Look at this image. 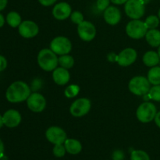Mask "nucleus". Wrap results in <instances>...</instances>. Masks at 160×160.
I'll return each instance as SVG.
<instances>
[{
	"instance_id": "1",
	"label": "nucleus",
	"mask_w": 160,
	"mask_h": 160,
	"mask_svg": "<svg viewBox=\"0 0 160 160\" xmlns=\"http://www.w3.org/2000/svg\"><path fill=\"white\" fill-rule=\"evenodd\" d=\"M31 95V89L26 83L16 81L12 83L6 91V98L10 102H20L25 101Z\"/></svg>"
},
{
	"instance_id": "2",
	"label": "nucleus",
	"mask_w": 160,
	"mask_h": 160,
	"mask_svg": "<svg viewBox=\"0 0 160 160\" xmlns=\"http://www.w3.org/2000/svg\"><path fill=\"white\" fill-rule=\"evenodd\" d=\"M38 62L42 70L45 71H51L57 67L59 59L52 50L44 48L41 50L38 55Z\"/></svg>"
},
{
	"instance_id": "3",
	"label": "nucleus",
	"mask_w": 160,
	"mask_h": 160,
	"mask_svg": "<svg viewBox=\"0 0 160 160\" xmlns=\"http://www.w3.org/2000/svg\"><path fill=\"white\" fill-rule=\"evenodd\" d=\"M124 9L130 18L139 20L145 14V3L143 0H128L125 3Z\"/></svg>"
},
{
	"instance_id": "4",
	"label": "nucleus",
	"mask_w": 160,
	"mask_h": 160,
	"mask_svg": "<svg viewBox=\"0 0 160 160\" xmlns=\"http://www.w3.org/2000/svg\"><path fill=\"white\" fill-rule=\"evenodd\" d=\"M129 90L136 95H145L150 90V82L145 77H134L129 82Z\"/></svg>"
},
{
	"instance_id": "5",
	"label": "nucleus",
	"mask_w": 160,
	"mask_h": 160,
	"mask_svg": "<svg viewBox=\"0 0 160 160\" xmlns=\"http://www.w3.org/2000/svg\"><path fill=\"white\" fill-rule=\"evenodd\" d=\"M156 107L153 103L145 102L142 103L138 108L137 115L138 119L142 123H149L154 120L156 115Z\"/></svg>"
},
{
	"instance_id": "6",
	"label": "nucleus",
	"mask_w": 160,
	"mask_h": 160,
	"mask_svg": "<svg viewBox=\"0 0 160 160\" xmlns=\"http://www.w3.org/2000/svg\"><path fill=\"white\" fill-rule=\"evenodd\" d=\"M148 31V28L145 22L140 20H133L128 23L126 32L129 37L134 39H140L145 37Z\"/></svg>"
},
{
	"instance_id": "7",
	"label": "nucleus",
	"mask_w": 160,
	"mask_h": 160,
	"mask_svg": "<svg viewBox=\"0 0 160 160\" xmlns=\"http://www.w3.org/2000/svg\"><path fill=\"white\" fill-rule=\"evenodd\" d=\"M72 44L70 41L63 36L56 37L50 44V49L52 50L56 55H67L71 51Z\"/></svg>"
},
{
	"instance_id": "8",
	"label": "nucleus",
	"mask_w": 160,
	"mask_h": 160,
	"mask_svg": "<svg viewBox=\"0 0 160 160\" xmlns=\"http://www.w3.org/2000/svg\"><path fill=\"white\" fill-rule=\"evenodd\" d=\"M91 102L86 98H78L72 103L70 106V113L75 117H81L90 111Z\"/></svg>"
},
{
	"instance_id": "9",
	"label": "nucleus",
	"mask_w": 160,
	"mask_h": 160,
	"mask_svg": "<svg viewBox=\"0 0 160 160\" xmlns=\"http://www.w3.org/2000/svg\"><path fill=\"white\" fill-rule=\"evenodd\" d=\"M27 104L32 112H41L46 106V101L43 95L35 92L30 95L27 99Z\"/></svg>"
},
{
	"instance_id": "10",
	"label": "nucleus",
	"mask_w": 160,
	"mask_h": 160,
	"mask_svg": "<svg viewBox=\"0 0 160 160\" xmlns=\"http://www.w3.org/2000/svg\"><path fill=\"white\" fill-rule=\"evenodd\" d=\"M78 32L79 37L85 42L93 40L96 34V29L93 23L89 21H83L78 27Z\"/></svg>"
},
{
	"instance_id": "11",
	"label": "nucleus",
	"mask_w": 160,
	"mask_h": 160,
	"mask_svg": "<svg viewBox=\"0 0 160 160\" xmlns=\"http://www.w3.org/2000/svg\"><path fill=\"white\" fill-rule=\"evenodd\" d=\"M48 141L54 145L62 144L67 140V134L62 128L59 127H51L45 133Z\"/></svg>"
},
{
	"instance_id": "12",
	"label": "nucleus",
	"mask_w": 160,
	"mask_h": 160,
	"mask_svg": "<svg viewBox=\"0 0 160 160\" xmlns=\"http://www.w3.org/2000/svg\"><path fill=\"white\" fill-rule=\"evenodd\" d=\"M137 52L131 48L123 49L118 56H117V61L119 65L122 67H128L134 63L137 59Z\"/></svg>"
},
{
	"instance_id": "13",
	"label": "nucleus",
	"mask_w": 160,
	"mask_h": 160,
	"mask_svg": "<svg viewBox=\"0 0 160 160\" xmlns=\"http://www.w3.org/2000/svg\"><path fill=\"white\" fill-rule=\"evenodd\" d=\"M38 27L34 22L31 20H25L19 26V33L25 38H34L38 34Z\"/></svg>"
},
{
	"instance_id": "14",
	"label": "nucleus",
	"mask_w": 160,
	"mask_h": 160,
	"mask_svg": "<svg viewBox=\"0 0 160 160\" xmlns=\"http://www.w3.org/2000/svg\"><path fill=\"white\" fill-rule=\"evenodd\" d=\"M71 7L67 2H59L54 6L52 15L56 19L63 20L71 15Z\"/></svg>"
},
{
	"instance_id": "15",
	"label": "nucleus",
	"mask_w": 160,
	"mask_h": 160,
	"mask_svg": "<svg viewBox=\"0 0 160 160\" xmlns=\"http://www.w3.org/2000/svg\"><path fill=\"white\" fill-rule=\"evenodd\" d=\"M2 120L3 123L8 128H15L20 124L21 121V116L18 111L9 109L4 113Z\"/></svg>"
},
{
	"instance_id": "16",
	"label": "nucleus",
	"mask_w": 160,
	"mask_h": 160,
	"mask_svg": "<svg viewBox=\"0 0 160 160\" xmlns=\"http://www.w3.org/2000/svg\"><path fill=\"white\" fill-rule=\"evenodd\" d=\"M104 19L109 25L117 24L121 19L120 9L116 6H109L104 11Z\"/></svg>"
},
{
	"instance_id": "17",
	"label": "nucleus",
	"mask_w": 160,
	"mask_h": 160,
	"mask_svg": "<svg viewBox=\"0 0 160 160\" xmlns=\"http://www.w3.org/2000/svg\"><path fill=\"white\" fill-rule=\"evenodd\" d=\"M52 78L56 84L59 85H65L70 81V73L67 69L63 67H58L53 71Z\"/></svg>"
},
{
	"instance_id": "18",
	"label": "nucleus",
	"mask_w": 160,
	"mask_h": 160,
	"mask_svg": "<svg viewBox=\"0 0 160 160\" xmlns=\"http://www.w3.org/2000/svg\"><path fill=\"white\" fill-rule=\"evenodd\" d=\"M65 148L68 153L72 155H77L81 152L82 149V145L79 141L76 139H67L65 141Z\"/></svg>"
},
{
	"instance_id": "19",
	"label": "nucleus",
	"mask_w": 160,
	"mask_h": 160,
	"mask_svg": "<svg viewBox=\"0 0 160 160\" xmlns=\"http://www.w3.org/2000/svg\"><path fill=\"white\" fill-rule=\"evenodd\" d=\"M146 41L151 46L158 47L160 45V31L156 29H150L145 34Z\"/></svg>"
},
{
	"instance_id": "20",
	"label": "nucleus",
	"mask_w": 160,
	"mask_h": 160,
	"mask_svg": "<svg viewBox=\"0 0 160 160\" xmlns=\"http://www.w3.org/2000/svg\"><path fill=\"white\" fill-rule=\"evenodd\" d=\"M159 61H160L159 56L158 53L156 52H153V51L147 52L143 56V62L145 63V65L147 66V67H156V65L159 64Z\"/></svg>"
},
{
	"instance_id": "21",
	"label": "nucleus",
	"mask_w": 160,
	"mask_h": 160,
	"mask_svg": "<svg viewBox=\"0 0 160 160\" xmlns=\"http://www.w3.org/2000/svg\"><path fill=\"white\" fill-rule=\"evenodd\" d=\"M148 80L150 84L153 85L160 84V67H153L149 70L148 73Z\"/></svg>"
},
{
	"instance_id": "22",
	"label": "nucleus",
	"mask_w": 160,
	"mask_h": 160,
	"mask_svg": "<svg viewBox=\"0 0 160 160\" xmlns=\"http://www.w3.org/2000/svg\"><path fill=\"white\" fill-rule=\"evenodd\" d=\"M6 21L12 28H17L21 23V17L17 12H10L6 17Z\"/></svg>"
},
{
	"instance_id": "23",
	"label": "nucleus",
	"mask_w": 160,
	"mask_h": 160,
	"mask_svg": "<svg viewBox=\"0 0 160 160\" xmlns=\"http://www.w3.org/2000/svg\"><path fill=\"white\" fill-rule=\"evenodd\" d=\"M59 63L63 68L70 69L74 65V59L71 56L62 55L59 58Z\"/></svg>"
},
{
	"instance_id": "24",
	"label": "nucleus",
	"mask_w": 160,
	"mask_h": 160,
	"mask_svg": "<svg viewBox=\"0 0 160 160\" xmlns=\"http://www.w3.org/2000/svg\"><path fill=\"white\" fill-rule=\"evenodd\" d=\"M131 160H150L149 156L142 150H134L131 152Z\"/></svg>"
},
{
	"instance_id": "25",
	"label": "nucleus",
	"mask_w": 160,
	"mask_h": 160,
	"mask_svg": "<svg viewBox=\"0 0 160 160\" xmlns=\"http://www.w3.org/2000/svg\"><path fill=\"white\" fill-rule=\"evenodd\" d=\"M80 92V87L77 84H71L68 86L65 90V95L66 97L69 98H74L75 96L78 95Z\"/></svg>"
},
{
	"instance_id": "26",
	"label": "nucleus",
	"mask_w": 160,
	"mask_h": 160,
	"mask_svg": "<svg viewBox=\"0 0 160 160\" xmlns=\"http://www.w3.org/2000/svg\"><path fill=\"white\" fill-rule=\"evenodd\" d=\"M148 29H156L159 24V20L156 16L152 15L146 18L145 21Z\"/></svg>"
},
{
	"instance_id": "27",
	"label": "nucleus",
	"mask_w": 160,
	"mask_h": 160,
	"mask_svg": "<svg viewBox=\"0 0 160 160\" xmlns=\"http://www.w3.org/2000/svg\"><path fill=\"white\" fill-rule=\"evenodd\" d=\"M149 99L155 100L156 102H160V84L155 85L151 88L148 93Z\"/></svg>"
},
{
	"instance_id": "28",
	"label": "nucleus",
	"mask_w": 160,
	"mask_h": 160,
	"mask_svg": "<svg viewBox=\"0 0 160 160\" xmlns=\"http://www.w3.org/2000/svg\"><path fill=\"white\" fill-rule=\"evenodd\" d=\"M66 150L65 146L62 145V144H59V145H55L54 148H53V154L55 156L58 158H61L64 156L65 155Z\"/></svg>"
},
{
	"instance_id": "29",
	"label": "nucleus",
	"mask_w": 160,
	"mask_h": 160,
	"mask_svg": "<svg viewBox=\"0 0 160 160\" xmlns=\"http://www.w3.org/2000/svg\"><path fill=\"white\" fill-rule=\"evenodd\" d=\"M70 19H71L72 22L76 24H80L81 23H82L84 21V17H83V14L81 13L79 11H74V12H71V15H70Z\"/></svg>"
},
{
	"instance_id": "30",
	"label": "nucleus",
	"mask_w": 160,
	"mask_h": 160,
	"mask_svg": "<svg viewBox=\"0 0 160 160\" xmlns=\"http://www.w3.org/2000/svg\"><path fill=\"white\" fill-rule=\"evenodd\" d=\"M110 0H97L96 6L99 11H105L109 6Z\"/></svg>"
},
{
	"instance_id": "31",
	"label": "nucleus",
	"mask_w": 160,
	"mask_h": 160,
	"mask_svg": "<svg viewBox=\"0 0 160 160\" xmlns=\"http://www.w3.org/2000/svg\"><path fill=\"white\" fill-rule=\"evenodd\" d=\"M112 159H113V160H123V159H124V154L120 150H117L112 154Z\"/></svg>"
},
{
	"instance_id": "32",
	"label": "nucleus",
	"mask_w": 160,
	"mask_h": 160,
	"mask_svg": "<svg viewBox=\"0 0 160 160\" xmlns=\"http://www.w3.org/2000/svg\"><path fill=\"white\" fill-rule=\"evenodd\" d=\"M7 66V61L2 56H0V71H2L6 68Z\"/></svg>"
},
{
	"instance_id": "33",
	"label": "nucleus",
	"mask_w": 160,
	"mask_h": 160,
	"mask_svg": "<svg viewBox=\"0 0 160 160\" xmlns=\"http://www.w3.org/2000/svg\"><path fill=\"white\" fill-rule=\"evenodd\" d=\"M39 2L44 6H49L54 4L57 0H38Z\"/></svg>"
},
{
	"instance_id": "34",
	"label": "nucleus",
	"mask_w": 160,
	"mask_h": 160,
	"mask_svg": "<svg viewBox=\"0 0 160 160\" xmlns=\"http://www.w3.org/2000/svg\"><path fill=\"white\" fill-rule=\"evenodd\" d=\"M113 4L116 5H122V4H124L128 2V0H110Z\"/></svg>"
},
{
	"instance_id": "35",
	"label": "nucleus",
	"mask_w": 160,
	"mask_h": 160,
	"mask_svg": "<svg viewBox=\"0 0 160 160\" xmlns=\"http://www.w3.org/2000/svg\"><path fill=\"white\" fill-rule=\"evenodd\" d=\"M155 122H156V125L160 128V112H157L155 117Z\"/></svg>"
},
{
	"instance_id": "36",
	"label": "nucleus",
	"mask_w": 160,
	"mask_h": 160,
	"mask_svg": "<svg viewBox=\"0 0 160 160\" xmlns=\"http://www.w3.org/2000/svg\"><path fill=\"white\" fill-rule=\"evenodd\" d=\"M7 5V0H0V11L5 9Z\"/></svg>"
},
{
	"instance_id": "37",
	"label": "nucleus",
	"mask_w": 160,
	"mask_h": 160,
	"mask_svg": "<svg viewBox=\"0 0 160 160\" xmlns=\"http://www.w3.org/2000/svg\"><path fill=\"white\" fill-rule=\"evenodd\" d=\"M3 152H4V145H3V142L0 139V158L2 156H4Z\"/></svg>"
},
{
	"instance_id": "38",
	"label": "nucleus",
	"mask_w": 160,
	"mask_h": 160,
	"mask_svg": "<svg viewBox=\"0 0 160 160\" xmlns=\"http://www.w3.org/2000/svg\"><path fill=\"white\" fill-rule=\"evenodd\" d=\"M4 23H5L4 17H3V16L2 15L1 13H0V28H1V27H2L3 25H4Z\"/></svg>"
},
{
	"instance_id": "39",
	"label": "nucleus",
	"mask_w": 160,
	"mask_h": 160,
	"mask_svg": "<svg viewBox=\"0 0 160 160\" xmlns=\"http://www.w3.org/2000/svg\"><path fill=\"white\" fill-rule=\"evenodd\" d=\"M4 124V123H3V120H2V117L1 115H0V128H2V125Z\"/></svg>"
},
{
	"instance_id": "40",
	"label": "nucleus",
	"mask_w": 160,
	"mask_h": 160,
	"mask_svg": "<svg viewBox=\"0 0 160 160\" xmlns=\"http://www.w3.org/2000/svg\"><path fill=\"white\" fill-rule=\"evenodd\" d=\"M144 2H145V4H146V3H148V2H149L150 1H151V0H143Z\"/></svg>"
},
{
	"instance_id": "41",
	"label": "nucleus",
	"mask_w": 160,
	"mask_h": 160,
	"mask_svg": "<svg viewBox=\"0 0 160 160\" xmlns=\"http://www.w3.org/2000/svg\"><path fill=\"white\" fill-rule=\"evenodd\" d=\"M158 54H159V58H160V45H159V49H158Z\"/></svg>"
},
{
	"instance_id": "42",
	"label": "nucleus",
	"mask_w": 160,
	"mask_h": 160,
	"mask_svg": "<svg viewBox=\"0 0 160 160\" xmlns=\"http://www.w3.org/2000/svg\"><path fill=\"white\" fill-rule=\"evenodd\" d=\"M159 19H160V9H159Z\"/></svg>"
}]
</instances>
